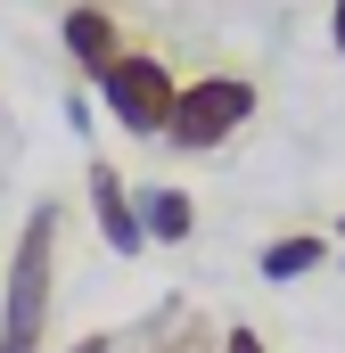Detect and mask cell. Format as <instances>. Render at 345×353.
<instances>
[{"label": "cell", "instance_id": "cell-12", "mask_svg": "<svg viewBox=\"0 0 345 353\" xmlns=\"http://www.w3.org/2000/svg\"><path fill=\"white\" fill-rule=\"evenodd\" d=\"M337 263H345V255H337Z\"/></svg>", "mask_w": 345, "mask_h": 353}, {"label": "cell", "instance_id": "cell-5", "mask_svg": "<svg viewBox=\"0 0 345 353\" xmlns=\"http://www.w3.org/2000/svg\"><path fill=\"white\" fill-rule=\"evenodd\" d=\"M83 181H90V222H99V239H107L115 255H148V230H140V189L115 173L107 157H99Z\"/></svg>", "mask_w": 345, "mask_h": 353}, {"label": "cell", "instance_id": "cell-7", "mask_svg": "<svg viewBox=\"0 0 345 353\" xmlns=\"http://www.w3.org/2000/svg\"><path fill=\"white\" fill-rule=\"evenodd\" d=\"M140 230H148V247H181V239L197 230V205H189V189H181V181L140 189Z\"/></svg>", "mask_w": 345, "mask_h": 353}, {"label": "cell", "instance_id": "cell-6", "mask_svg": "<svg viewBox=\"0 0 345 353\" xmlns=\"http://www.w3.org/2000/svg\"><path fill=\"white\" fill-rule=\"evenodd\" d=\"M329 255H337V247H329V230H279V239L255 255V271L271 279V288H288V279H313Z\"/></svg>", "mask_w": 345, "mask_h": 353}, {"label": "cell", "instance_id": "cell-8", "mask_svg": "<svg viewBox=\"0 0 345 353\" xmlns=\"http://www.w3.org/2000/svg\"><path fill=\"white\" fill-rule=\"evenodd\" d=\"M214 353H271V345H263V329L239 321V329H222V337H214Z\"/></svg>", "mask_w": 345, "mask_h": 353}, {"label": "cell", "instance_id": "cell-3", "mask_svg": "<svg viewBox=\"0 0 345 353\" xmlns=\"http://www.w3.org/2000/svg\"><path fill=\"white\" fill-rule=\"evenodd\" d=\"M99 107H107V123L115 132H132V140H165L172 123V99H181V74L165 66V50H148V41H132L107 74H99Z\"/></svg>", "mask_w": 345, "mask_h": 353}, {"label": "cell", "instance_id": "cell-4", "mask_svg": "<svg viewBox=\"0 0 345 353\" xmlns=\"http://www.w3.org/2000/svg\"><path fill=\"white\" fill-rule=\"evenodd\" d=\"M58 41H66V66L99 83V74H107V66H115V58L132 50V25H124V17H115L107 0H75V8L58 17Z\"/></svg>", "mask_w": 345, "mask_h": 353}, {"label": "cell", "instance_id": "cell-11", "mask_svg": "<svg viewBox=\"0 0 345 353\" xmlns=\"http://www.w3.org/2000/svg\"><path fill=\"white\" fill-rule=\"evenodd\" d=\"M337 239H345V214H337Z\"/></svg>", "mask_w": 345, "mask_h": 353}, {"label": "cell", "instance_id": "cell-9", "mask_svg": "<svg viewBox=\"0 0 345 353\" xmlns=\"http://www.w3.org/2000/svg\"><path fill=\"white\" fill-rule=\"evenodd\" d=\"M329 50L345 58V0H329Z\"/></svg>", "mask_w": 345, "mask_h": 353}, {"label": "cell", "instance_id": "cell-2", "mask_svg": "<svg viewBox=\"0 0 345 353\" xmlns=\"http://www.w3.org/2000/svg\"><path fill=\"white\" fill-rule=\"evenodd\" d=\"M255 115H263V90L247 83V74H197V83H181V99H172L165 148L172 157H214V148H230Z\"/></svg>", "mask_w": 345, "mask_h": 353}, {"label": "cell", "instance_id": "cell-1", "mask_svg": "<svg viewBox=\"0 0 345 353\" xmlns=\"http://www.w3.org/2000/svg\"><path fill=\"white\" fill-rule=\"evenodd\" d=\"M58 239H66V205L41 197L8 247L0 271V353H41L50 345V312H58Z\"/></svg>", "mask_w": 345, "mask_h": 353}, {"label": "cell", "instance_id": "cell-10", "mask_svg": "<svg viewBox=\"0 0 345 353\" xmlns=\"http://www.w3.org/2000/svg\"><path fill=\"white\" fill-rule=\"evenodd\" d=\"M66 353H115V337H107V329H90V337H75Z\"/></svg>", "mask_w": 345, "mask_h": 353}]
</instances>
